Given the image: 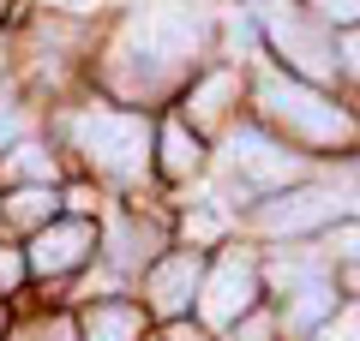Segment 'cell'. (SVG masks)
<instances>
[{
    "label": "cell",
    "mask_w": 360,
    "mask_h": 341,
    "mask_svg": "<svg viewBox=\"0 0 360 341\" xmlns=\"http://www.w3.org/2000/svg\"><path fill=\"white\" fill-rule=\"evenodd\" d=\"M258 102H264L270 120H283L288 132H300V138H312V144H342V138H354V120H348L336 102H324L312 84H295V78H264V84H258Z\"/></svg>",
    "instance_id": "6da1fadb"
},
{
    "label": "cell",
    "mask_w": 360,
    "mask_h": 341,
    "mask_svg": "<svg viewBox=\"0 0 360 341\" xmlns=\"http://www.w3.org/2000/svg\"><path fill=\"white\" fill-rule=\"evenodd\" d=\"M72 138H78V150H84L90 162L108 168L115 180H139V174H144V144H150V126H144L139 114H108V108L78 114V120H72Z\"/></svg>",
    "instance_id": "7a4b0ae2"
},
{
    "label": "cell",
    "mask_w": 360,
    "mask_h": 341,
    "mask_svg": "<svg viewBox=\"0 0 360 341\" xmlns=\"http://www.w3.org/2000/svg\"><path fill=\"white\" fill-rule=\"evenodd\" d=\"M342 210H354L342 192L312 186V192H295V198H276L258 215V227H264V234H300V227H319V222H330V215H342Z\"/></svg>",
    "instance_id": "3957f363"
},
{
    "label": "cell",
    "mask_w": 360,
    "mask_h": 341,
    "mask_svg": "<svg viewBox=\"0 0 360 341\" xmlns=\"http://www.w3.org/2000/svg\"><path fill=\"white\" fill-rule=\"evenodd\" d=\"M246 305H252V264L240 252H229L217 264V276L205 281V323H240Z\"/></svg>",
    "instance_id": "277c9868"
},
{
    "label": "cell",
    "mask_w": 360,
    "mask_h": 341,
    "mask_svg": "<svg viewBox=\"0 0 360 341\" xmlns=\"http://www.w3.org/2000/svg\"><path fill=\"white\" fill-rule=\"evenodd\" d=\"M234 168H240L246 180H252V186H283V180H295V156L288 150H276V144L264 138V132H234Z\"/></svg>",
    "instance_id": "5b68a950"
},
{
    "label": "cell",
    "mask_w": 360,
    "mask_h": 341,
    "mask_svg": "<svg viewBox=\"0 0 360 341\" xmlns=\"http://www.w3.org/2000/svg\"><path fill=\"white\" fill-rule=\"evenodd\" d=\"M90 252V227L84 222H60V227H42L37 246H30V264L42 269V276H66V269H78Z\"/></svg>",
    "instance_id": "8992f818"
},
{
    "label": "cell",
    "mask_w": 360,
    "mask_h": 341,
    "mask_svg": "<svg viewBox=\"0 0 360 341\" xmlns=\"http://www.w3.org/2000/svg\"><path fill=\"white\" fill-rule=\"evenodd\" d=\"M270 36H276V48H283V54H288V60H295L307 78H324V72L336 66L330 42H324L319 30H307L300 18H283V13H270Z\"/></svg>",
    "instance_id": "52a82bcc"
},
{
    "label": "cell",
    "mask_w": 360,
    "mask_h": 341,
    "mask_svg": "<svg viewBox=\"0 0 360 341\" xmlns=\"http://www.w3.org/2000/svg\"><path fill=\"white\" fill-rule=\"evenodd\" d=\"M139 42L156 54V60H180V54L198 42V18H193V13H180V6H156V13H144Z\"/></svg>",
    "instance_id": "ba28073f"
},
{
    "label": "cell",
    "mask_w": 360,
    "mask_h": 341,
    "mask_svg": "<svg viewBox=\"0 0 360 341\" xmlns=\"http://www.w3.org/2000/svg\"><path fill=\"white\" fill-rule=\"evenodd\" d=\"M198 276H205L198 252H180V258H168V264H156V269H150V305H156L162 317L186 312V300H193Z\"/></svg>",
    "instance_id": "9c48e42d"
},
{
    "label": "cell",
    "mask_w": 360,
    "mask_h": 341,
    "mask_svg": "<svg viewBox=\"0 0 360 341\" xmlns=\"http://www.w3.org/2000/svg\"><path fill=\"white\" fill-rule=\"evenodd\" d=\"M84 341H139V312L132 305H90Z\"/></svg>",
    "instance_id": "30bf717a"
},
{
    "label": "cell",
    "mask_w": 360,
    "mask_h": 341,
    "mask_svg": "<svg viewBox=\"0 0 360 341\" xmlns=\"http://www.w3.org/2000/svg\"><path fill=\"white\" fill-rule=\"evenodd\" d=\"M324 312H330V288H324V281H312V288H300V293H295V312H288V329H312Z\"/></svg>",
    "instance_id": "8fae6325"
},
{
    "label": "cell",
    "mask_w": 360,
    "mask_h": 341,
    "mask_svg": "<svg viewBox=\"0 0 360 341\" xmlns=\"http://www.w3.org/2000/svg\"><path fill=\"white\" fill-rule=\"evenodd\" d=\"M162 162H168V174H193V168H198V144L186 138V126H168L162 132Z\"/></svg>",
    "instance_id": "7c38bea8"
},
{
    "label": "cell",
    "mask_w": 360,
    "mask_h": 341,
    "mask_svg": "<svg viewBox=\"0 0 360 341\" xmlns=\"http://www.w3.org/2000/svg\"><path fill=\"white\" fill-rule=\"evenodd\" d=\"M13 174L18 180H49V156H42L37 144H18L13 150Z\"/></svg>",
    "instance_id": "4fadbf2b"
},
{
    "label": "cell",
    "mask_w": 360,
    "mask_h": 341,
    "mask_svg": "<svg viewBox=\"0 0 360 341\" xmlns=\"http://www.w3.org/2000/svg\"><path fill=\"white\" fill-rule=\"evenodd\" d=\"M222 96H229V78H210V84L198 90V102H193V114H198V120H217V102H222Z\"/></svg>",
    "instance_id": "5bb4252c"
},
{
    "label": "cell",
    "mask_w": 360,
    "mask_h": 341,
    "mask_svg": "<svg viewBox=\"0 0 360 341\" xmlns=\"http://www.w3.org/2000/svg\"><path fill=\"white\" fill-rule=\"evenodd\" d=\"M319 18H336V25H360V0H312Z\"/></svg>",
    "instance_id": "9a60e30c"
},
{
    "label": "cell",
    "mask_w": 360,
    "mask_h": 341,
    "mask_svg": "<svg viewBox=\"0 0 360 341\" xmlns=\"http://www.w3.org/2000/svg\"><path fill=\"white\" fill-rule=\"evenodd\" d=\"M49 203H54L49 192H18V198H13V215H18V222H37V215L49 210Z\"/></svg>",
    "instance_id": "2e32d148"
},
{
    "label": "cell",
    "mask_w": 360,
    "mask_h": 341,
    "mask_svg": "<svg viewBox=\"0 0 360 341\" xmlns=\"http://www.w3.org/2000/svg\"><path fill=\"white\" fill-rule=\"evenodd\" d=\"M330 246H336L342 258H360V227H336V234H330Z\"/></svg>",
    "instance_id": "e0dca14e"
},
{
    "label": "cell",
    "mask_w": 360,
    "mask_h": 341,
    "mask_svg": "<svg viewBox=\"0 0 360 341\" xmlns=\"http://www.w3.org/2000/svg\"><path fill=\"white\" fill-rule=\"evenodd\" d=\"M330 341H360V305H354V312H348L342 323L330 329Z\"/></svg>",
    "instance_id": "ac0fdd59"
},
{
    "label": "cell",
    "mask_w": 360,
    "mask_h": 341,
    "mask_svg": "<svg viewBox=\"0 0 360 341\" xmlns=\"http://www.w3.org/2000/svg\"><path fill=\"white\" fill-rule=\"evenodd\" d=\"M13 281H18V258L0 252V288H13Z\"/></svg>",
    "instance_id": "d6986e66"
},
{
    "label": "cell",
    "mask_w": 360,
    "mask_h": 341,
    "mask_svg": "<svg viewBox=\"0 0 360 341\" xmlns=\"http://www.w3.org/2000/svg\"><path fill=\"white\" fill-rule=\"evenodd\" d=\"M13 138V108H0V144Z\"/></svg>",
    "instance_id": "ffe728a7"
},
{
    "label": "cell",
    "mask_w": 360,
    "mask_h": 341,
    "mask_svg": "<svg viewBox=\"0 0 360 341\" xmlns=\"http://www.w3.org/2000/svg\"><path fill=\"white\" fill-rule=\"evenodd\" d=\"M342 54L354 60V72H360V36H348V48H342Z\"/></svg>",
    "instance_id": "44dd1931"
},
{
    "label": "cell",
    "mask_w": 360,
    "mask_h": 341,
    "mask_svg": "<svg viewBox=\"0 0 360 341\" xmlns=\"http://www.w3.org/2000/svg\"><path fill=\"white\" fill-rule=\"evenodd\" d=\"M54 6H66V13H84V6H96V0H54Z\"/></svg>",
    "instance_id": "7402d4cb"
},
{
    "label": "cell",
    "mask_w": 360,
    "mask_h": 341,
    "mask_svg": "<svg viewBox=\"0 0 360 341\" xmlns=\"http://www.w3.org/2000/svg\"><path fill=\"white\" fill-rule=\"evenodd\" d=\"M168 341H205V335H193V329H174V335H168Z\"/></svg>",
    "instance_id": "603a6c76"
}]
</instances>
